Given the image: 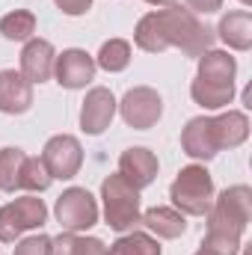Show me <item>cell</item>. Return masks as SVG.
Returning <instances> with one entry per match:
<instances>
[{"label":"cell","mask_w":252,"mask_h":255,"mask_svg":"<svg viewBox=\"0 0 252 255\" xmlns=\"http://www.w3.org/2000/svg\"><path fill=\"white\" fill-rule=\"evenodd\" d=\"M214 39H217V33L208 24H202L196 18V12H190L178 3L142 15L133 30V42L139 51L160 54L166 48H178L184 57H193V60H199L205 51H211Z\"/></svg>","instance_id":"cell-1"},{"label":"cell","mask_w":252,"mask_h":255,"mask_svg":"<svg viewBox=\"0 0 252 255\" xmlns=\"http://www.w3.org/2000/svg\"><path fill=\"white\" fill-rule=\"evenodd\" d=\"M169 199L172 208L181 211L184 217H205L214 205V178L202 163H190L184 166L172 187H169Z\"/></svg>","instance_id":"cell-2"},{"label":"cell","mask_w":252,"mask_h":255,"mask_svg":"<svg viewBox=\"0 0 252 255\" xmlns=\"http://www.w3.org/2000/svg\"><path fill=\"white\" fill-rule=\"evenodd\" d=\"M101 202H104V223L125 235V232H133L139 226V190L130 187L125 178L116 172V175H107L101 181Z\"/></svg>","instance_id":"cell-3"},{"label":"cell","mask_w":252,"mask_h":255,"mask_svg":"<svg viewBox=\"0 0 252 255\" xmlns=\"http://www.w3.org/2000/svg\"><path fill=\"white\" fill-rule=\"evenodd\" d=\"M48 223V208L36 193L12 199L0 208V244H15L24 232L42 229Z\"/></svg>","instance_id":"cell-4"},{"label":"cell","mask_w":252,"mask_h":255,"mask_svg":"<svg viewBox=\"0 0 252 255\" xmlns=\"http://www.w3.org/2000/svg\"><path fill=\"white\" fill-rule=\"evenodd\" d=\"M205 217H208V226H220L244 235L252 220V190L247 184L226 187L220 196H214V205Z\"/></svg>","instance_id":"cell-5"},{"label":"cell","mask_w":252,"mask_h":255,"mask_svg":"<svg viewBox=\"0 0 252 255\" xmlns=\"http://www.w3.org/2000/svg\"><path fill=\"white\" fill-rule=\"evenodd\" d=\"M54 217L63 226V232H89L98 223V202L86 187H68L60 193L57 205H54Z\"/></svg>","instance_id":"cell-6"},{"label":"cell","mask_w":252,"mask_h":255,"mask_svg":"<svg viewBox=\"0 0 252 255\" xmlns=\"http://www.w3.org/2000/svg\"><path fill=\"white\" fill-rule=\"evenodd\" d=\"M116 110L122 113V119H125L127 128L148 130V128L157 125V119L163 116V98L151 86H133V89L125 92V98L119 101Z\"/></svg>","instance_id":"cell-7"},{"label":"cell","mask_w":252,"mask_h":255,"mask_svg":"<svg viewBox=\"0 0 252 255\" xmlns=\"http://www.w3.org/2000/svg\"><path fill=\"white\" fill-rule=\"evenodd\" d=\"M42 163L48 166L51 178H60V181H71L80 166H83V148H80V139L71 136V133H57L45 142L42 148Z\"/></svg>","instance_id":"cell-8"},{"label":"cell","mask_w":252,"mask_h":255,"mask_svg":"<svg viewBox=\"0 0 252 255\" xmlns=\"http://www.w3.org/2000/svg\"><path fill=\"white\" fill-rule=\"evenodd\" d=\"M116 95L104 86H92L83 98V107H80V130L89 133V136H98L104 133L107 128L113 125V116H116Z\"/></svg>","instance_id":"cell-9"},{"label":"cell","mask_w":252,"mask_h":255,"mask_svg":"<svg viewBox=\"0 0 252 255\" xmlns=\"http://www.w3.org/2000/svg\"><path fill=\"white\" fill-rule=\"evenodd\" d=\"M95 57H89L80 48H68L63 54H57L54 63V77L63 89H86L95 80Z\"/></svg>","instance_id":"cell-10"},{"label":"cell","mask_w":252,"mask_h":255,"mask_svg":"<svg viewBox=\"0 0 252 255\" xmlns=\"http://www.w3.org/2000/svg\"><path fill=\"white\" fill-rule=\"evenodd\" d=\"M181 148L193 160H214L220 151V139H217V125L214 116H196L190 119L181 130Z\"/></svg>","instance_id":"cell-11"},{"label":"cell","mask_w":252,"mask_h":255,"mask_svg":"<svg viewBox=\"0 0 252 255\" xmlns=\"http://www.w3.org/2000/svg\"><path fill=\"white\" fill-rule=\"evenodd\" d=\"M157 169H160L157 154L145 145H133V148L122 151V157H119V175L136 190L151 187L157 178Z\"/></svg>","instance_id":"cell-12"},{"label":"cell","mask_w":252,"mask_h":255,"mask_svg":"<svg viewBox=\"0 0 252 255\" xmlns=\"http://www.w3.org/2000/svg\"><path fill=\"white\" fill-rule=\"evenodd\" d=\"M30 107H33V83L15 68H3L0 71V113L21 116Z\"/></svg>","instance_id":"cell-13"},{"label":"cell","mask_w":252,"mask_h":255,"mask_svg":"<svg viewBox=\"0 0 252 255\" xmlns=\"http://www.w3.org/2000/svg\"><path fill=\"white\" fill-rule=\"evenodd\" d=\"M54 63H57V51L48 39H30L21 51V74L30 83H45L54 77Z\"/></svg>","instance_id":"cell-14"},{"label":"cell","mask_w":252,"mask_h":255,"mask_svg":"<svg viewBox=\"0 0 252 255\" xmlns=\"http://www.w3.org/2000/svg\"><path fill=\"white\" fill-rule=\"evenodd\" d=\"M139 226H145L151 235H157L163 241H175V238H181L187 232V217L181 211H175V208L154 205L139 217Z\"/></svg>","instance_id":"cell-15"},{"label":"cell","mask_w":252,"mask_h":255,"mask_svg":"<svg viewBox=\"0 0 252 255\" xmlns=\"http://www.w3.org/2000/svg\"><path fill=\"white\" fill-rule=\"evenodd\" d=\"M217 36H220L232 51H250L252 48V15L247 9L226 12V15L220 18Z\"/></svg>","instance_id":"cell-16"},{"label":"cell","mask_w":252,"mask_h":255,"mask_svg":"<svg viewBox=\"0 0 252 255\" xmlns=\"http://www.w3.org/2000/svg\"><path fill=\"white\" fill-rule=\"evenodd\" d=\"M235 74H238V63L229 51H205L199 57V68H196V77L199 80H211V83H235Z\"/></svg>","instance_id":"cell-17"},{"label":"cell","mask_w":252,"mask_h":255,"mask_svg":"<svg viewBox=\"0 0 252 255\" xmlns=\"http://www.w3.org/2000/svg\"><path fill=\"white\" fill-rule=\"evenodd\" d=\"M214 125H217L220 151H223V148H238V145H244L247 136H250V119H247V113H241V110H229V113L214 116Z\"/></svg>","instance_id":"cell-18"},{"label":"cell","mask_w":252,"mask_h":255,"mask_svg":"<svg viewBox=\"0 0 252 255\" xmlns=\"http://www.w3.org/2000/svg\"><path fill=\"white\" fill-rule=\"evenodd\" d=\"M190 95L202 110H223L235 101V83H211V80H193Z\"/></svg>","instance_id":"cell-19"},{"label":"cell","mask_w":252,"mask_h":255,"mask_svg":"<svg viewBox=\"0 0 252 255\" xmlns=\"http://www.w3.org/2000/svg\"><path fill=\"white\" fill-rule=\"evenodd\" d=\"M51 255H110V247L98 238H80L74 232H63L51 238Z\"/></svg>","instance_id":"cell-20"},{"label":"cell","mask_w":252,"mask_h":255,"mask_svg":"<svg viewBox=\"0 0 252 255\" xmlns=\"http://www.w3.org/2000/svg\"><path fill=\"white\" fill-rule=\"evenodd\" d=\"M241 238L232 229H220V226H208V235L202 238L199 255H238L241 253Z\"/></svg>","instance_id":"cell-21"},{"label":"cell","mask_w":252,"mask_h":255,"mask_svg":"<svg viewBox=\"0 0 252 255\" xmlns=\"http://www.w3.org/2000/svg\"><path fill=\"white\" fill-rule=\"evenodd\" d=\"M0 33L9 42H30L36 33V15L30 9H15L0 18Z\"/></svg>","instance_id":"cell-22"},{"label":"cell","mask_w":252,"mask_h":255,"mask_svg":"<svg viewBox=\"0 0 252 255\" xmlns=\"http://www.w3.org/2000/svg\"><path fill=\"white\" fill-rule=\"evenodd\" d=\"M110 255H163L157 238L145 235V232H125L113 247H110Z\"/></svg>","instance_id":"cell-23"},{"label":"cell","mask_w":252,"mask_h":255,"mask_svg":"<svg viewBox=\"0 0 252 255\" xmlns=\"http://www.w3.org/2000/svg\"><path fill=\"white\" fill-rule=\"evenodd\" d=\"M24 151L21 148H0V190L3 193H15L21 190V166H24Z\"/></svg>","instance_id":"cell-24"},{"label":"cell","mask_w":252,"mask_h":255,"mask_svg":"<svg viewBox=\"0 0 252 255\" xmlns=\"http://www.w3.org/2000/svg\"><path fill=\"white\" fill-rule=\"evenodd\" d=\"M95 65H101V68L110 71V74L125 71L127 65H130V45H127L125 39H110V42H104L101 51H98V57H95Z\"/></svg>","instance_id":"cell-25"},{"label":"cell","mask_w":252,"mask_h":255,"mask_svg":"<svg viewBox=\"0 0 252 255\" xmlns=\"http://www.w3.org/2000/svg\"><path fill=\"white\" fill-rule=\"evenodd\" d=\"M51 172L48 166L42 163V157H24V166H21V190H30V193H45L51 187Z\"/></svg>","instance_id":"cell-26"},{"label":"cell","mask_w":252,"mask_h":255,"mask_svg":"<svg viewBox=\"0 0 252 255\" xmlns=\"http://www.w3.org/2000/svg\"><path fill=\"white\" fill-rule=\"evenodd\" d=\"M15 255H51V238H48V235L24 238V241H18Z\"/></svg>","instance_id":"cell-27"},{"label":"cell","mask_w":252,"mask_h":255,"mask_svg":"<svg viewBox=\"0 0 252 255\" xmlns=\"http://www.w3.org/2000/svg\"><path fill=\"white\" fill-rule=\"evenodd\" d=\"M54 3H57V9H60L63 15H71V18L86 15V12L92 9V0H54Z\"/></svg>","instance_id":"cell-28"},{"label":"cell","mask_w":252,"mask_h":255,"mask_svg":"<svg viewBox=\"0 0 252 255\" xmlns=\"http://www.w3.org/2000/svg\"><path fill=\"white\" fill-rule=\"evenodd\" d=\"M190 12H199V15H211L223 6V0H187Z\"/></svg>","instance_id":"cell-29"},{"label":"cell","mask_w":252,"mask_h":255,"mask_svg":"<svg viewBox=\"0 0 252 255\" xmlns=\"http://www.w3.org/2000/svg\"><path fill=\"white\" fill-rule=\"evenodd\" d=\"M145 3H151V6H175L178 0H145Z\"/></svg>","instance_id":"cell-30"},{"label":"cell","mask_w":252,"mask_h":255,"mask_svg":"<svg viewBox=\"0 0 252 255\" xmlns=\"http://www.w3.org/2000/svg\"><path fill=\"white\" fill-rule=\"evenodd\" d=\"M241 3H244V6H250V3H252V0H241Z\"/></svg>","instance_id":"cell-31"},{"label":"cell","mask_w":252,"mask_h":255,"mask_svg":"<svg viewBox=\"0 0 252 255\" xmlns=\"http://www.w3.org/2000/svg\"><path fill=\"white\" fill-rule=\"evenodd\" d=\"M196 255H199V253H196Z\"/></svg>","instance_id":"cell-32"}]
</instances>
